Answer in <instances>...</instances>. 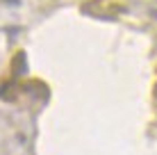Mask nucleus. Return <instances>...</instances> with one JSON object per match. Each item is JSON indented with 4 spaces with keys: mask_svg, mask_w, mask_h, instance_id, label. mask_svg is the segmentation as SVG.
<instances>
[{
    "mask_svg": "<svg viewBox=\"0 0 157 155\" xmlns=\"http://www.w3.org/2000/svg\"><path fill=\"white\" fill-rule=\"evenodd\" d=\"M80 9L94 18H116L125 12V5L116 0H84Z\"/></svg>",
    "mask_w": 157,
    "mask_h": 155,
    "instance_id": "obj_1",
    "label": "nucleus"
}]
</instances>
